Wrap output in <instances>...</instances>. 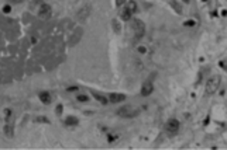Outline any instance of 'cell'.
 <instances>
[{
    "mask_svg": "<svg viewBox=\"0 0 227 150\" xmlns=\"http://www.w3.org/2000/svg\"><path fill=\"white\" fill-rule=\"evenodd\" d=\"M220 83H222V77H220L219 74L212 76L209 80H207V83H206V93H207V94L216 93L220 87Z\"/></svg>",
    "mask_w": 227,
    "mask_h": 150,
    "instance_id": "6da1fadb",
    "label": "cell"
},
{
    "mask_svg": "<svg viewBox=\"0 0 227 150\" xmlns=\"http://www.w3.org/2000/svg\"><path fill=\"white\" fill-rule=\"evenodd\" d=\"M137 114H138V111L134 110L131 105H124L117 110V115L123 118H133V117H136Z\"/></svg>",
    "mask_w": 227,
    "mask_h": 150,
    "instance_id": "7a4b0ae2",
    "label": "cell"
},
{
    "mask_svg": "<svg viewBox=\"0 0 227 150\" xmlns=\"http://www.w3.org/2000/svg\"><path fill=\"white\" fill-rule=\"evenodd\" d=\"M131 28H133V31H134L137 38H141L144 35V32H145V24H144L141 20H133Z\"/></svg>",
    "mask_w": 227,
    "mask_h": 150,
    "instance_id": "3957f363",
    "label": "cell"
},
{
    "mask_svg": "<svg viewBox=\"0 0 227 150\" xmlns=\"http://www.w3.org/2000/svg\"><path fill=\"white\" fill-rule=\"evenodd\" d=\"M179 121L178 119H175V118H171V119H168L167 121V124H165V129H167V132L168 133H171V135H175V133H178V131H179Z\"/></svg>",
    "mask_w": 227,
    "mask_h": 150,
    "instance_id": "277c9868",
    "label": "cell"
},
{
    "mask_svg": "<svg viewBox=\"0 0 227 150\" xmlns=\"http://www.w3.org/2000/svg\"><path fill=\"white\" fill-rule=\"evenodd\" d=\"M52 14V9L49 4L47 3H42L40 7V11H38V17H40L41 20H48L49 17H51Z\"/></svg>",
    "mask_w": 227,
    "mask_h": 150,
    "instance_id": "5b68a950",
    "label": "cell"
},
{
    "mask_svg": "<svg viewBox=\"0 0 227 150\" xmlns=\"http://www.w3.org/2000/svg\"><path fill=\"white\" fill-rule=\"evenodd\" d=\"M152 91H154L152 81H151V80L145 81V83L143 84V87H141V95H143V97H148V95H150Z\"/></svg>",
    "mask_w": 227,
    "mask_h": 150,
    "instance_id": "8992f818",
    "label": "cell"
},
{
    "mask_svg": "<svg viewBox=\"0 0 227 150\" xmlns=\"http://www.w3.org/2000/svg\"><path fill=\"white\" fill-rule=\"evenodd\" d=\"M110 103H121V101H126V95L120 94V93H112L109 95Z\"/></svg>",
    "mask_w": 227,
    "mask_h": 150,
    "instance_id": "52a82bcc",
    "label": "cell"
},
{
    "mask_svg": "<svg viewBox=\"0 0 227 150\" xmlns=\"http://www.w3.org/2000/svg\"><path fill=\"white\" fill-rule=\"evenodd\" d=\"M38 98H40V101L42 104H49L52 101L51 94H49L48 91H40L38 93Z\"/></svg>",
    "mask_w": 227,
    "mask_h": 150,
    "instance_id": "ba28073f",
    "label": "cell"
},
{
    "mask_svg": "<svg viewBox=\"0 0 227 150\" xmlns=\"http://www.w3.org/2000/svg\"><path fill=\"white\" fill-rule=\"evenodd\" d=\"M65 124L69 125V126H75V125L79 124V119H78L76 117H73V115H68L65 119Z\"/></svg>",
    "mask_w": 227,
    "mask_h": 150,
    "instance_id": "9c48e42d",
    "label": "cell"
},
{
    "mask_svg": "<svg viewBox=\"0 0 227 150\" xmlns=\"http://www.w3.org/2000/svg\"><path fill=\"white\" fill-rule=\"evenodd\" d=\"M3 131H4V135L7 136V138H13V135H14V129H13V126H11L9 122L4 125V129H3Z\"/></svg>",
    "mask_w": 227,
    "mask_h": 150,
    "instance_id": "30bf717a",
    "label": "cell"
},
{
    "mask_svg": "<svg viewBox=\"0 0 227 150\" xmlns=\"http://www.w3.org/2000/svg\"><path fill=\"white\" fill-rule=\"evenodd\" d=\"M92 95H93V97H95V98L97 100V101H99V103H102L103 105H106V104L109 103V101H107V98H106V97H104V95H102V94H99V93H96V91H92Z\"/></svg>",
    "mask_w": 227,
    "mask_h": 150,
    "instance_id": "8fae6325",
    "label": "cell"
},
{
    "mask_svg": "<svg viewBox=\"0 0 227 150\" xmlns=\"http://www.w3.org/2000/svg\"><path fill=\"white\" fill-rule=\"evenodd\" d=\"M131 11L128 10V9H124V10L121 11V19L124 20V21H128V20H131Z\"/></svg>",
    "mask_w": 227,
    "mask_h": 150,
    "instance_id": "7c38bea8",
    "label": "cell"
},
{
    "mask_svg": "<svg viewBox=\"0 0 227 150\" xmlns=\"http://www.w3.org/2000/svg\"><path fill=\"white\" fill-rule=\"evenodd\" d=\"M127 9L131 11V13H136V11H137V3H136V2H133V0H131V2H128Z\"/></svg>",
    "mask_w": 227,
    "mask_h": 150,
    "instance_id": "4fadbf2b",
    "label": "cell"
},
{
    "mask_svg": "<svg viewBox=\"0 0 227 150\" xmlns=\"http://www.w3.org/2000/svg\"><path fill=\"white\" fill-rule=\"evenodd\" d=\"M76 100L79 101V103H88V101H89V97H88V95H85V94H79V95L76 97Z\"/></svg>",
    "mask_w": 227,
    "mask_h": 150,
    "instance_id": "5bb4252c",
    "label": "cell"
},
{
    "mask_svg": "<svg viewBox=\"0 0 227 150\" xmlns=\"http://www.w3.org/2000/svg\"><path fill=\"white\" fill-rule=\"evenodd\" d=\"M171 6H172V7L176 10V13H181V11H182V9L179 7V4L176 3V2H174V0H171Z\"/></svg>",
    "mask_w": 227,
    "mask_h": 150,
    "instance_id": "9a60e30c",
    "label": "cell"
},
{
    "mask_svg": "<svg viewBox=\"0 0 227 150\" xmlns=\"http://www.w3.org/2000/svg\"><path fill=\"white\" fill-rule=\"evenodd\" d=\"M35 122H44V124H49V119L45 117H38L35 118Z\"/></svg>",
    "mask_w": 227,
    "mask_h": 150,
    "instance_id": "2e32d148",
    "label": "cell"
},
{
    "mask_svg": "<svg viewBox=\"0 0 227 150\" xmlns=\"http://www.w3.org/2000/svg\"><path fill=\"white\" fill-rule=\"evenodd\" d=\"M113 27H114V29H116V32H120V26H119L117 20H113Z\"/></svg>",
    "mask_w": 227,
    "mask_h": 150,
    "instance_id": "e0dca14e",
    "label": "cell"
},
{
    "mask_svg": "<svg viewBox=\"0 0 227 150\" xmlns=\"http://www.w3.org/2000/svg\"><path fill=\"white\" fill-rule=\"evenodd\" d=\"M62 104H58V105H57V108H55V112L58 114V115H61V114H62Z\"/></svg>",
    "mask_w": 227,
    "mask_h": 150,
    "instance_id": "ac0fdd59",
    "label": "cell"
},
{
    "mask_svg": "<svg viewBox=\"0 0 227 150\" xmlns=\"http://www.w3.org/2000/svg\"><path fill=\"white\" fill-rule=\"evenodd\" d=\"M10 10H11L10 4H6V6L3 7V13H6V14H9V13H10Z\"/></svg>",
    "mask_w": 227,
    "mask_h": 150,
    "instance_id": "d6986e66",
    "label": "cell"
},
{
    "mask_svg": "<svg viewBox=\"0 0 227 150\" xmlns=\"http://www.w3.org/2000/svg\"><path fill=\"white\" fill-rule=\"evenodd\" d=\"M4 112H6V121L9 122V119H10V117H11V110H9V108H7Z\"/></svg>",
    "mask_w": 227,
    "mask_h": 150,
    "instance_id": "ffe728a7",
    "label": "cell"
},
{
    "mask_svg": "<svg viewBox=\"0 0 227 150\" xmlns=\"http://www.w3.org/2000/svg\"><path fill=\"white\" fill-rule=\"evenodd\" d=\"M126 2H127V0H116V4H117V7H120V6H123Z\"/></svg>",
    "mask_w": 227,
    "mask_h": 150,
    "instance_id": "44dd1931",
    "label": "cell"
},
{
    "mask_svg": "<svg viewBox=\"0 0 227 150\" xmlns=\"http://www.w3.org/2000/svg\"><path fill=\"white\" fill-rule=\"evenodd\" d=\"M185 26H188V27L195 26V21H193V20H188V21H185Z\"/></svg>",
    "mask_w": 227,
    "mask_h": 150,
    "instance_id": "7402d4cb",
    "label": "cell"
},
{
    "mask_svg": "<svg viewBox=\"0 0 227 150\" xmlns=\"http://www.w3.org/2000/svg\"><path fill=\"white\" fill-rule=\"evenodd\" d=\"M66 90H68V91H76V90H79V87H75V86H72V87H68Z\"/></svg>",
    "mask_w": 227,
    "mask_h": 150,
    "instance_id": "603a6c76",
    "label": "cell"
},
{
    "mask_svg": "<svg viewBox=\"0 0 227 150\" xmlns=\"http://www.w3.org/2000/svg\"><path fill=\"white\" fill-rule=\"evenodd\" d=\"M11 4H18V3H21V2H24V0H9Z\"/></svg>",
    "mask_w": 227,
    "mask_h": 150,
    "instance_id": "cb8c5ba5",
    "label": "cell"
},
{
    "mask_svg": "<svg viewBox=\"0 0 227 150\" xmlns=\"http://www.w3.org/2000/svg\"><path fill=\"white\" fill-rule=\"evenodd\" d=\"M138 51L141 52V53H144V52H147V49H145L144 46H140V48H138Z\"/></svg>",
    "mask_w": 227,
    "mask_h": 150,
    "instance_id": "d4e9b609",
    "label": "cell"
},
{
    "mask_svg": "<svg viewBox=\"0 0 227 150\" xmlns=\"http://www.w3.org/2000/svg\"><path fill=\"white\" fill-rule=\"evenodd\" d=\"M107 139H109V142H113L114 138H113V136H110V135H109V138H107Z\"/></svg>",
    "mask_w": 227,
    "mask_h": 150,
    "instance_id": "484cf974",
    "label": "cell"
},
{
    "mask_svg": "<svg viewBox=\"0 0 227 150\" xmlns=\"http://www.w3.org/2000/svg\"><path fill=\"white\" fill-rule=\"evenodd\" d=\"M183 3H189V2H191V0H182Z\"/></svg>",
    "mask_w": 227,
    "mask_h": 150,
    "instance_id": "4316f807",
    "label": "cell"
},
{
    "mask_svg": "<svg viewBox=\"0 0 227 150\" xmlns=\"http://www.w3.org/2000/svg\"><path fill=\"white\" fill-rule=\"evenodd\" d=\"M203 2H207V0H203Z\"/></svg>",
    "mask_w": 227,
    "mask_h": 150,
    "instance_id": "83f0119b",
    "label": "cell"
}]
</instances>
